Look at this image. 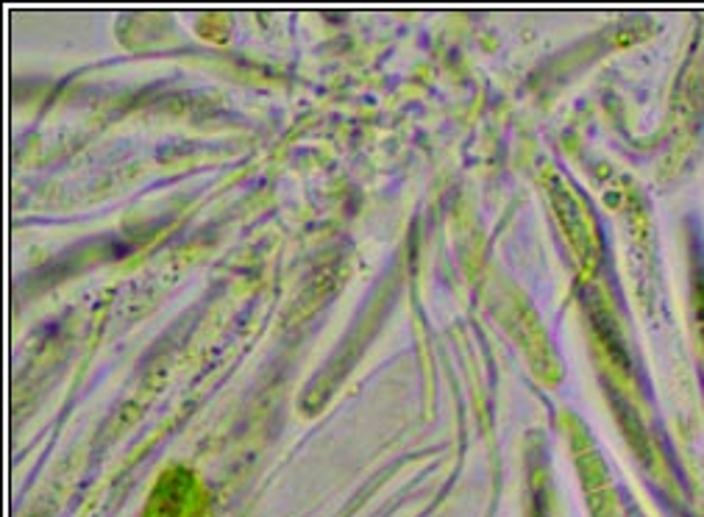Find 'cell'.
I'll return each mask as SVG.
<instances>
[{"instance_id": "obj_1", "label": "cell", "mask_w": 704, "mask_h": 517, "mask_svg": "<svg viewBox=\"0 0 704 517\" xmlns=\"http://www.w3.org/2000/svg\"><path fill=\"white\" fill-rule=\"evenodd\" d=\"M142 517H209V492L195 473L173 467L157 481Z\"/></svg>"}]
</instances>
